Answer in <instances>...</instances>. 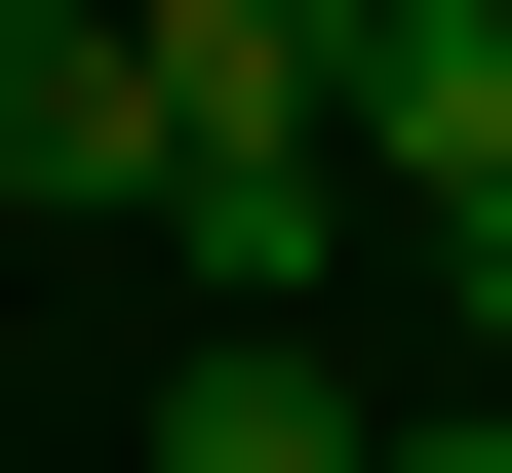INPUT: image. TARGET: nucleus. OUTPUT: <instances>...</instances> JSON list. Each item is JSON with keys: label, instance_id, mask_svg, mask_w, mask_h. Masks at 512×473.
I'll use <instances>...</instances> for the list:
<instances>
[{"label": "nucleus", "instance_id": "1", "mask_svg": "<svg viewBox=\"0 0 512 473\" xmlns=\"http://www.w3.org/2000/svg\"><path fill=\"white\" fill-rule=\"evenodd\" d=\"M0 237H158V40L119 0H0Z\"/></svg>", "mask_w": 512, "mask_h": 473}, {"label": "nucleus", "instance_id": "2", "mask_svg": "<svg viewBox=\"0 0 512 473\" xmlns=\"http://www.w3.org/2000/svg\"><path fill=\"white\" fill-rule=\"evenodd\" d=\"M512 198V0H355V237Z\"/></svg>", "mask_w": 512, "mask_h": 473}, {"label": "nucleus", "instance_id": "3", "mask_svg": "<svg viewBox=\"0 0 512 473\" xmlns=\"http://www.w3.org/2000/svg\"><path fill=\"white\" fill-rule=\"evenodd\" d=\"M158 473H394V395L316 316H197V395H158Z\"/></svg>", "mask_w": 512, "mask_h": 473}, {"label": "nucleus", "instance_id": "4", "mask_svg": "<svg viewBox=\"0 0 512 473\" xmlns=\"http://www.w3.org/2000/svg\"><path fill=\"white\" fill-rule=\"evenodd\" d=\"M434 316H473V395H512V198H434Z\"/></svg>", "mask_w": 512, "mask_h": 473}, {"label": "nucleus", "instance_id": "5", "mask_svg": "<svg viewBox=\"0 0 512 473\" xmlns=\"http://www.w3.org/2000/svg\"><path fill=\"white\" fill-rule=\"evenodd\" d=\"M394 473H512V395H434V434H394Z\"/></svg>", "mask_w": 512, "mask_h": 473}]
</instances>
